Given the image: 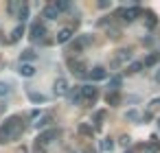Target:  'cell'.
<instances>
[{
	"instance_id": "6da1fadb",
	"label": "cell",
	"mask_w": 160,
	"mask_h": 153,
	"mask_svg": "<svg viewBox=\"0 0 160 153\" xmlns=\"http://www.w3.org/2000/svg\"><path fill=\"white\" fill-rule=\"evenodd\" d=\"M24 131V122L20 116H11L9 120H5L0 125V142H11L16 140L20 133Z\"/></svg>"
},
{
	"instance_id": "7a4b0ae2",
	"label": "cell",
	"mask_w": 160,
	"mask_h": 153,
	"mask_svg": "<svg viewBox=\"0 0 160 153\" xmlns=\"http://www.w3.org/2000/svg\"><path fill=\"white\" fill-rule=\"evenodd\" d=\"M79 92H81V103H83V101H86V103H94L97 96H99L97 88H92V85H81Z\"/></svg>"
},
{
	"instance_id": "3957f363",
	"label": "cell",
	"mask_w": 160,
	"mask_h": 153,
	"mask_svg": "<svg viewBox=\"0 0 160 153\" xmlns=\"http://www.w3.org/2000/svg\"><path fill=\"white\" fill-rule=\"evenodd\" d=\"M138 16H140V9L138 7H129V9H121L118 11V18L125 20V22H134Z\"/></svg>"
},
{
	"instance_id": "277c9868",
	"label": "cell",
	"mask_w": 160,
	"mask_h": 153,
	"mask_svg": "<svg viewBox=\"0 0 160 153\" xmlns=\"http://www.w3.org/2000/svg\"><path fill=\"white\" fill-rule=\"evenodd\" d=\"M88 77H90L92 81H103V79H108V70H105L103 66H94V68L88 72Z\"/></svg>"
},
{
	"instance_id": "5b68a950",
	"label": "cell",
	"mask_w": 160,
	"mask_h": 153,
	"mask_svg": "<svg viewBox=\"0 0 160 153\" xmlns=\"http://www.w3.org/2000/svg\"><path fill=\"white\" fill-rule=\"evenodd\" d=\"M42 18H44V20H57V18H59V11H57L53 5H46L44 11H42Z\"/></svg>"
},
{
	"instance_id": "8992f818",
	"label": "cell",
	"mask_w": 160,
	"mask_h": 153,
	"mask_svg": "<svg viewBox=\"0 0 160 153\" xmlns=\"http://www.w3.org/2000/svg\"><path fill=\"white\" fill-rule=\"evenodd\" d=\"M66 92H68V81H66L64 77H59V79L55 81V94H57V96H64Z\"/></svg>"
},
{
	"instance_id": "52a82bcc",
	"label": "cell",
	"mask_w": 160,
	"mask_h": 153,
	"mask_svg": "<svg viewBox=\"0 0 160 153\" xmlns=\"http://www.w3.org/2000/svg\"><path fill=\"white\" fill-rule=\"evenodd\" d=\"M44 33H46V29H44V24H40V22H35V24L31 26V40H40V37H44Z\"/></svg>"
},
{
	"instance_id": "ba28073f",
	"label": "cell",
	"mask_w": 160,
	"mask_h": 153,
	"mask_svg": "<svg viewBox=\"0 0 160 153\" xmlns=\"http://www.w3.org/2000/svg\"><path fill=\"white\" fill-rule=\"evenodd\" d=\"M88 44H90V37H88V35L77 37V40H75V44H72V53H79V50H81V48H86Z\"/></svg>"
},
{
	"instance_id": "9c48e42d",
	"label": "cell",
	"mask_w": 160,
	"mask_h": 153,
	"mask_svg": "<svg viewBox=\"0 0 160 153\" xmlns=\"http://www.w3.org/2000/svg\"><path fill=\"white\" fill-rule=\"evenodd\" d=\"M70 37H72V29H62V31L57 33V44H66V42H70Z\"/></svg>"
},
{
	"instance_id": "30bf717a",
	"label": "cell",
	"mask_w": 160,
	"mask_h": 153,
	"mask_svg": "<svg viewBox=\"0 0 160 153\" xmlns=\"http://www.w3.org/2000/svg\"><path fill=\"white\" fill-rule=\"evenodd\" d=\"M22 77H33L35 74V66L33 64H20V70H18Z\"/></svg>"
},
{
	"instance_id": "8fae6325",
	"label": "cell",
	"mask_w": 160,
	"mask_h": 153,
	"mask_svg": "<svg viewBox=\"0 0 160 153\" xmlns=\"http://www.w3.org/2000/svg\"><path fill=\"white\" fill-rule=\"evenodd\" d=\"M57 136V131L55 129H51V131H46V133H42L40 138H38V144H51V140Z\"/></svg>"
},
{
	"instance_id": "7c38bea8",
	"label": "cell",
	"mask_w": 160,
	"mask_h": 153,
	"mask_svg": "<svg viewBox=\"0 0 160 153\" xmlns=\"http://www.w3.org/2000/svg\"><path fill=\"white\" fill-rule=\"evenodd\" d=\"M132 59V50L127 48H123V50H118V55H116V64H125V61H129Z\"/></svg>"
},
{
	"instance_id": "4fadbf2b",
	"label": "cell",
	"mask_w": 160,
	"mask_h": 153,
	"mask_svg": "<svg viewBox=\"0 0 160 153\" xmlns=\"http://www.w3.org/2000/svg\"><path fill=\"white\" fill-rule=\"evenodd\" d=\"M33 59H35V50H31V48L24 50V53L20 55V64H31Z\"/></svg>"
},
{
	"instance_id": "5bb4252c",
	"label": "cell",
	"mask_w": 160,
	"mask_h": 153,
	"mask_svg": "<svg viewBox=\"0 0 160 153\" xmlns=\"http://www.w3.org/2000/svg\"><path fill=\"white\" fill-rule=\"evenodd\" d=\"M68 98H70L72 105H79V103H81V92H79V88L70 90V92H68Z\"/></svg>"
},
{
	"instance_id": "9a60e30c",
	"label": "cell",
	"mask_w": 160,
	"mask_h": 153,
	"mask_svg": "<svg viewBox=\"0 0 160 153\" xmlns=\"http://www.w3.org/2000/svg\"><path fill=\"white\" fill-rule=\"evenodd\" d=\"M105 101H108V105H112V107H116V105L121 103V96H118V92H108V96H105Z\"/></svg>"
},
{
	"instance_id": "2e32d148",
	"label": "cell",
	"mask_w": 160,
	"mask_h": 153,
	"mask_svg": "<svg viewBox=\"0 0 160 153\" xmlns=\"http://www.w3.org/2000/svg\"><path fill=\"white\" fill-rule=\"evenodd\" d=\"M22 31H24L22 26H16V29L11 31V37H9V42H18V40L22 37Z\"/></svg>"
},
{
	"instance_id": "e0dca14e",
	"label": "cell",
	"mask_w": 160,
	"mask_h": 153,
	"mask_svg": "<svg viewBox=\"0 0 160 153\" xmlns=\"http://www.w3.org/2000/svg\"><path fill=\"white\" fill-rule=\"evenodd\" d=\"M29 98L35 101V103H46V101H48L44 94H38V92H29Z\"/></svg>"
},
{
	"instance_id": "ac0fdd59",
	"label": "cell",
	"mask_w": 160,
	"mask_h": 153,
	"mask_svg": "<svg viewBox=\"0 0 160 153\" xmlns=\"http://www.w3.org/2000/svg\"><path fill=\"white\" fill-rule=\"evenodd\" d=\"M51 120H53V116H51V114H46V116H42V118H40V120L35 122V127H38V129H40V127H46V125H48Z\"/></svg>"
},
{
	"instance_id": "d6986e66",
	"label": "cell",
	"mask_w": 160,
	"mask_h": 153,
	"mask_svg": "<svg viewBox=\"0 0 160 153\" xmlns=\"http://www.w3.org/2000/svg\"><path fill=\"white\" fill-rule=\"evenodd\" d=\"M18 18H20L22 22H24V20L29 18V7H27V5H20V11H18Z\"/></svg>"
},
{
	"instance_id": "ffe728a7",
	"label": "cell",
	"mask_w": 160,
	"mask_h": 153,
	"mask_svg": "<svg viewBox=\"0 0 160 153\" xmlns=\"http://www.w3.org/2000/svg\"><path fill=\"white\" fill-rule=\"evenodd\" d=\"M140 70H142V64H140V61H134V64L127 68V72H129V74H136V72H140Z\"/></svg>"
},
{
	"instance_id": "44dd1931",
	"label": "cell",
	"mask_w": 160,
	"mask_h": 153,
	"mask_svg": "<svg viewBox=\"0 0 160 153\" xmlns=\"http://www.w3.org/2000/svg\"><path fill=\"white\" fill-rule=\"evenodd\" d=\"M110 88H112V92H118V88H121V77H112V79H110Z\"/></svg>"
},
{
	"instance_id": "7402d4cb",
	"label": "cell",
	"mask_w": 160,
	"mask_h": 153,
	"mask_svg": "<svg viewBox=\"0 0 160 153\" xmlns=\"http://www.w3.org/2000/svg\"><path fill=\"white\" fill-rule=\"evenodd\" d=\"M101 149H103V151H112V149H114V140H112V138H105L103 144H101Z\"/></svg>"
},
{
	"instance_id": "603a6c76",
	"label": "cell",
	"mask_w": 160,
	"mask_h": 153,
	"mask_svg": "<svg viewBox=\"0 0 160 153\" xmlns=\"http://www.w3.org/2000/svg\"><path fill=\"white\" fill-rule=\"evenodd\" d=\"M11 92V88L7 85V83H2V81H0V96H7Z\"/></svg>"
},
{
	"instance_id": "cb8c5ba5",
	"label": "cell",
	"mask_w": 160,
	"mask_h": 153,
	"mask_svg": "<svg viewBox=\"0 0 160 153\" xmlns=\"http://www.w3.org/2000/svg\"><path fill=\"white\" fill-rule=\"evenodd\" d=\"M156 61H158V55H149V57L145 59V64H142V66H153Z\"/></svg>"
},
{
	"instance_id": "d4e9b609",
	"label": "cell",
	"mask_w": 160,
	"mask_h": 153,
	"mask_svg": "<svg viewBox=\"0 0 160 153\" xmlns=\"http://www.w3.org/2000/svg\"><path fill=\"white\" fill-rule=\"evenodd\" d=\"M142 153H158V146L156 144H147V146H142Z\"/></svg>"
},
{
	"instance_id": "484cf974",
	"label": "cell",
	"mask_w": 160,
	"mask_h": 153,
	"mask_svg": "<svg viewBox=\"0 0 160 153\" xmlns=\"http://www.w3.org/2000/svg\"><path fill=\"white\" fill-rule=\"evenodd\" d=\"M79 131H81L83 136H92V129H90L88 125H81V127H79Z\"/></svg>"
},
{
	"instance_id": "4316f807",
	"label": "cell",
	"mask_w": 160,
	"mask_h": 153,
	"mask_svg": "<svg viewBox=\"0 0 160 153\" xmlns=\"http://www.w3.org/2000/svg\"><path fill=\"white\" fill-rule=\"evenodd\" d=\"M147 22H149V26H153L156 24V16L153 13H147Z\"/></svg>"
},
{
	"instance_id": "83f0119b",
	"label": "cell",
	"mask_w": 160,
	"mask_h": 153,
	"mask_svg": "<svg viewBox=\"0 0 160 153\" xmlns=\"http://www.w3.org/2000/svg\"><path fill=\"white\" fill-rule=\"evenodd\" d=\"M127 118H129V120H138V112H134V109L127 112Z\"/></svg>"
},
{
	"instance_id": "f1b7e54d",
	"label": "cell",
	"mask_w": 160,
	"mask_h": 153,
	"mask_svg": "<svg viewBox=\"0 0 160 153\" xmlns=\"http://www.w3.org/2000/svg\"><path fill=\"white\" fill-rule=\"evenodd\" d=\"M121 144H125V146H127V144H129V136H123V138H121Z\"/></svg>"
},
{
	"instance_id": "f546056e",
	"label": "cell",
	"mask_w": 160,
	"mask_h": 153,
	"mask_svg": "<svg viewBox=\"0 0 160 153\" xmlns=\"http://www.w3.org/2000/svg\"><path fill=\"white\" fill-rule=\"evenodd\" d=\"M156 79H158V81H160V70H158V74H156Z\"/></svg>"
},
{
	"instance_id": "4dcf8cb0",
	"label": "cell",
	"mask_w": 160,
	"mask_h": 153,
	"mask_svg": "<svg viewBox=\"0 0 160 153\" xmlns=\"http://www.w3.org/2000/svg\"><path fill=\"white\" fill-rule=\"evenodd\" d=\"M158 127H160V120H158Z\"/></svg>"
},
{
	"instance_id": "1f68e13d",
	"label": "cell",
	"mask_w": 160,
	"mask_h": 153,
	"mask_svg": "<svg viewBox=\"0 0 160 153\" xmlns=\"http://www.w3.org/2000/svg\"><path fill=\"white\" fill-rule=\"evenodd\" d=\"M127 153H129V151H127Z\"/></svg>"
}]
</instances>
